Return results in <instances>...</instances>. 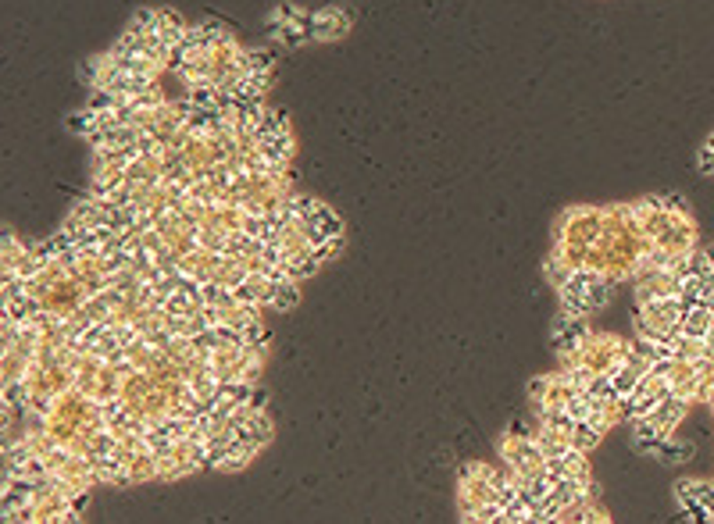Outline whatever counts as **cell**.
<instances>
[{
  "label": "cell",
  "mask_w": 714,
  "mask_h": 524,
  "mask_svg": "<svg viewBox=\"0 0 714 524\" xmlns=\"http://www.w3.org/2000/svg\"><path fill=\"white\" fill-rule=\"evenodd\" d=\"M604 439V432L600 428H593L590 421H579L575 425V432H572V449H579V453H590L597 442Z\"/></svg>",
  "instance_id": "8992f818"
},
{
  "label": "cell",
  "mask_w": 714,
  "mask_h": 524,
  "mask_svg": "<svg viewBox=\"0 0 714 524\" xmlns=\"http://www.w3.org/2000/svg\"><path fill=\"white\" fill-rule=\"evenodd\" d=\"M703 403H707V407L714 410V385H710V393H707V400H703Z\"/></svg>",
  "instance_id": "52a82bcc"
},
{
  "label": "cell",
  "mask_w": 714,
  "mask_h": 524,
  "mask_svg": "<svg viewBox=\"0 0 714 524\" xmlns=\"http://www.w3.org/2000/svg\"><path fill=\"white\" fill-rule=\"evenodd\" d=\"M710 325H714V311H710V304L689 307V311L682 314V336H689V339H703V336L710 332Z\"/></svg>",
  "instance_id": "277c9868"
},
{
  "label": "cell",
  "mask_w": 714,
  "mask_h": 524,
  "mask_svg": "<svg viewBox=\"0 0 714 524\" xmlns=\"http://www.w3.org/2000/svg\"><path fill=\"white\" fill-rule=\"evenodd\" d=\"M301 304V282L293 279H276V290H272V307L269 311H293Z\"/></svg>",
  "instance_id": "5b68a950"
},
{
  "label": "cell",
  "mask_w": 714,
  "mask_h": 524,
  "mask_svg": "<svg viewBox=\"0 0 714 524\" xmlns=\"http://www.w3.org/2000/svg\"><path fill=\"white\" fill-rule=\"evenodd\" d=\"M689 407H693V403H686V400H678V396H664V400L654 407V414H650L646 421H650L661 435H671V432L682 425V417L689 414Z\"/></svg>",
  "instance_id": "7a4b0ae2"
},
{
  "label": "cell",
  "mask_w": 714,
  "mask_h": 524,
  "mask_svg": "<svg viewBox=\"0 0 714 524\" xmlns=\"http://www.w3.org/2000/svg\"><path fill=\"white\" fill-rule=\"evenodd\" d=\"M707 492H710V481H703V478H682V481L675 485V499H678V506H682L686 513L696 510V506H703Z\"/></svg>",
  "instance_id": "3957f363"
},
{
  "label": "cell",
  "mask_w": 714,
  "mask_h": 524,
  "mask_svg": "<svg viewBox=\"0 0 714 524\" xmlns=\"http://www.w3.org/2000/svg\"><path fill=\"white\" fill-rule=\"evenodd\" d=\"M347 33H350V19H347V12H340V8H322V12H315L311 22H308V36H311V40H340V36H347Z\"/></svg>",
  "instance_id": "6da1fadb"
}]
</instances>
